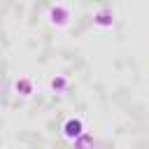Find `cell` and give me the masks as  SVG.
Instances as JSON below:
<instances>
[{
    "label": "cell",
    "mask_w": 149,
    "mask_h": 149,
    "mask_svg": "<svg viewBox=\"0 0 149 149\" xmlns=\"http://www.w3.org/2000/svg\"><path fill=\"white\" fill-rule=\"evenodd\" d=\"M81 133H84V121H81L79 116H68L65 123H63V135H65V140L74 142Z\"/></svg>",
    "instance_id": "6da1fadb"
},
{
    "label": "cell",
    "mask_w": 149,
    "mask_h": 149,
    "mask_svg": "<svg viewBox=\"0 0 149 149\" xmlns=\"http://www.w3.org/2000/svg\"><path fill=\"white\" fill-rule=\"evenodd\" d=\"M49 21H51L56 28H65L68 21H70V9H68L65 5H56V7H51V12H49Z\"/></svg>",
    "instance_id": "7a4b0ae2"
},
{
    "label": "cell",
    "mask_w": 149,
    "mask_h": 149,
    "mask_svg": "<svg viewBox=\"0 0 149 149\" xmlns=\"http://www.w3.org/2000/svg\"><path fill=\"white\" fill-rule=\"evenodd\" d=\"M14 91H16L21 98H30V95L35 93V81H33L30 77H19V79L14 81Z\"/></svg>",
    "instance_id": "3957f363"
},
{
    "label": "cell",
    "mask_w": 149,
    "mask_h": 149,
    "mask_svg": "<svg viewBox=\"0 0 149 149\" xmlns=\"http://www.w3.org/2000/svg\"><path fill=\"white\" fill-rule=\"evenodd\" d=\"M93 23H95L98 28H109V26L114 23V14H112L109 9H100V12L93 14Z\"/></svg>",
    "instance_id": "277c9868"
},
{
    "label": "cell",
    "mask_w": 149,
    "mask_h": 149,
    "mask_svg": "<svg viewBox=\"0 0 149 149\" xmlns=\"http://www.w3.org/2000/svg\"><path fill=\"white\" fill-rule=\"evenodd\" d=\"M49 86L56 91V93H63V91H68V86H70V81H68V77H63V74H56L51 81H49Z\"/></svg>",
    "instance_id": "5b68a950"
}]
</instances>
